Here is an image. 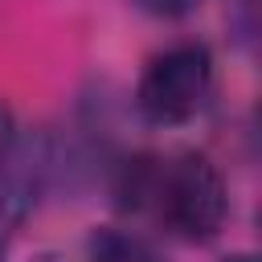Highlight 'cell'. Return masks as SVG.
<instances>
[{"label": "cell", "mask_w": 262, "mask_h": 262, "mask_svg": "<svg viewBox=\"0 0 262 262\" xmlns=\"http://www.w3.org/2000/svg\"><path fill=\"white\" fill-rule=\"evenodd\" d=\"M119 196L131 209L156 213L184 242H209L229 213L225 176L201 151H180L168 160H135L123 172Z\"/></svg>", "instance_id": "1"}, {"label": "cell", "mask_w": 262, "mask_h": 262, "mask_svg": "<svg viewBox=\"0 0 262 262\" xmlns=\"http://www.w3.org/2000/svg\"><path fill=\"white\" fill-rule=\"evenodd\" d=\"M213 90V53L201 41H180L156 53L135 86V106L147 123L172 127L192 119Z\"/></svg>", "instance_id": "2"}, {"label": "cell", "mask_w": 262, "mask_h": 262, "mask_svg": "<svg viewBox=\"0 0 262 262\" xmlns=\"http://www.w3.org/2000/svg\"><path fill=\"white\" fill-rule=\"evenodd\" d=\"M86 262H164V258L139 233L119 225H98L86 242Z\"/></svg>", "instance_id": "3"}, {"label": "cell", "mask_w": 262, "mask_h": 262, "mask_svg": "<svg viewBox=\"0 0 262 262\" xmlns=\"http://www.w3.org/2000/svg\"><path fill=\"white\" fill-rule=\"evenodd\" d=\"M135 8H143L147 16H160V20H176V16H188L201 0H131Z\"/></svg>", "instance_id": "4"}, {"label": "cell", "mask_w": 262, "mask_h": 262, "mask_svg": "<svg viewBox=\"0 0 262 262\" xmlns=\"http://www.w3.org/2000/svg\"><path fill=\"white\" fill-rule=\"evenodd\" d=\"M12 151H16V119H12V111L0 102V168L12 160Z\"/></svg>", "instance_id": "5"}, {"label": "cell", "mask_w": 262, "mask_h": 262, "mask_svg": "<svg viewBox=\"0 0 262 262\" xmlns=\"http://www.w3.org/2000/svg\"><path fill=\"white\" fill-rule=\"evenodd\" d=\"M225 262H254V254H233V258H225Z\"/></svg>", "instance_id": "6"}]
</instances>
